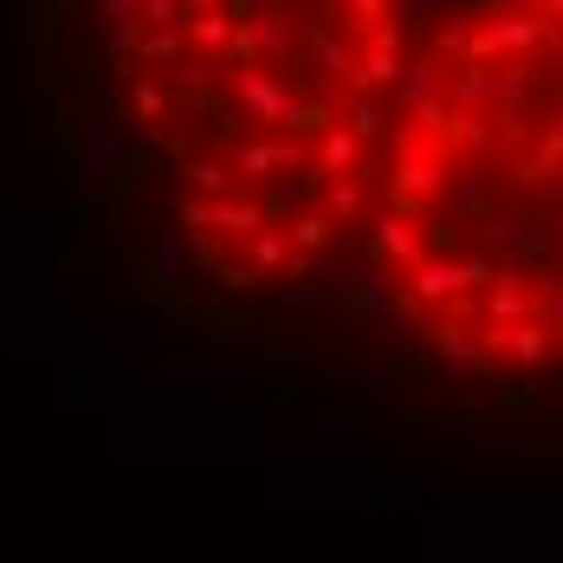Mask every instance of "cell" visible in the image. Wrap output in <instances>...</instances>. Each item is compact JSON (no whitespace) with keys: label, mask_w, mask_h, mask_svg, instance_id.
<instances>
[{"label":"cell","mask_w":563,"mask_h":563,"mask_svg":"<svg viewBox=\"0 0 563 563\" xmlns=\"http://www.w3.org/2000/svg\"><path fill=\"white\" fill-rule=\"evenodd\" d=\"M401 0H91V85L201 279L273 298L369 221Z\"/></svg>","instance_id":"6da1fadb"},{"label":"cell","mask_w":563,"mask_h":563,"mask_svg":"<svg viewBox=\"0 0 563 563\" xmlns=\"http://www.w3.org/2000/svg\"><path fill=\"white\" fill-rule=\"evenodd\" d=\"M363 246L434 363L563 376V0H466L415 46Z\"/></svg>","instance_id":"7a4b0ae2"}]
</instances>
